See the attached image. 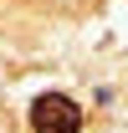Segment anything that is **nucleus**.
<instances>
[{
  "label": "nucleus",
  "instance_id": "nucleus-1",
  "mask_svg": "<svg viewBox=\"0 0 128 133\" xmlns=\"http://www.w3.org/2000/svg\"><path fill=\"white\" fill-rule=\"evenodd\" d=\"M31 133H82V108L67 92H41L31 102Z\"/></svg>",
  "mask_w": 128,
  "mask_h": 133
}]
</instances>
